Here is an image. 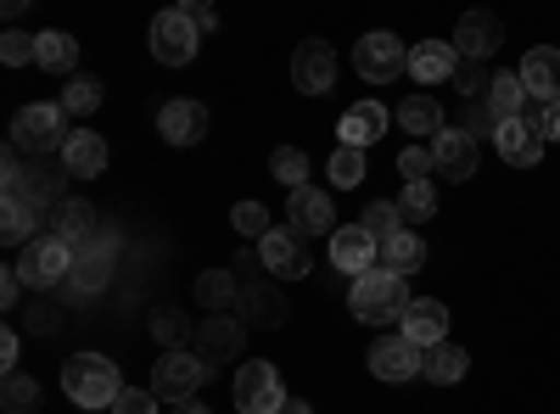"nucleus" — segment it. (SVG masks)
<instances>
[{
	"instance_id": "nucleus-1",
	"label": "nucleus",
	"mask_w": 560,
	"mask_h": 414,
	"mask_svg": "<svg viewBox=\"0 0 560 414\" xmlns=\"http://www.w3.org/2000/svg\"><path fill=\"white\" fill-rule=\"evenodd\" d=\"M353 319L359 326H393V319H404V308L415 303L409 297V286H404V274H393V269H370V274H359L353 281Z\"/></svg>"
},
{
	"instance_id": "nucleus-2",
	"label": "nucleus",
	"mask_w": 560,
	"mask_h": 414,
	"mask_svg": "<svg viewBox=\"0 0 560 414\" xmlns=\"http://www.w3.org/2000/svg\"><path fill=\"white\" fill-rule=\"evenodd\" d=\"M62 392L79 403V409H113L118 403V364L102 358V353H73L62 364Z\"/></svg>"
},
{
	"instance_id": "nucleus-3",
	"label": "nucleus",
	"mask_w": 560,
	"mask_h": 414,
	"mask_svg": "<svg viewBox=\"0 0 560 414\" xmlns=\"http://www.w3.org/2000/svg\"><path fill=\"white\" fill-rule=\"evenodd\" d=\"M68 113H62V102H34V107H23L18 118H12V152H62V141H68Z\"/></svg>"
},
{
	"instance_id": "nucleus-4",
	"label": "nucleus",
	"mask_w": 560,
	"mask_h": 414,
	"mask_svg": "<svg viewBox=\"0 0 560 414\" xmlns=\"http://www.w3.org/2000/svg\"><path fill=\"white\" fill-rule=\"evenodd\" d=\"M208 370H213V364H208L202 353L174 347V353H163V358L152 364V392H158L163 403H191L197 387L208 381Z\"/></svg>"
},
{
	"instance_id": "nucleus-5",
	"label": "nucleus",
	"mask_w": 560,
	"mask_h": 414,
	"mask_svg": "<svg viewBox=\"0 0 560 414\" xmlns=\"http://www.w3.org/2000/svg\"><path fill=\"white\" fill-rule=\"evenodd\" d=\"M353 73H359L364 84H393L398 73H409V51H404V39H398V34H387V28L364 34V39L353 45Z\"/></svg>"
},
{
	"instance_id": "nucleus-6",
	"label": "nucleus",
	"mask_w": 560,
	"mask_h": 414,
	"mask_svg": "<svg viewBox=\"0 0 560 414\" xmlns=\"http://www.w3.org/2000/svg\"><path fill=\"white\" fill-rule=\"evenodd\" d=\"M18 269H23V281H28V286L51 292V286L73 281V247H68L62 236H34V241L23 247Z\"/></svg>"
},
{
	"instance_id": "nucleus-7",
	"label": "nucleus",
	"mask_w": 560,
	"mask_h": 414,
	"mask_svg": "<svg viewBox=\"0 0 560 414\" xmlns=\"http://www.w3.org/2000/svg\"><path fill=\"white\" fill-rule=\"evenodd\" d=\"M236 409L242 414H280L287 409V387H280V370L269 358H247L236 370Z\"/></svg>"
},
{
	"instance_id": "nucleus-8",
	"label": "nucleus",
	"mask_w": 560,
	"mask_h": 414,
	"mask_svg": "<svg viewBox=\"0 0 560 414\" xmlns=\"http://www.w3.org/2000/svg\"><path fill=\"white\" fill-rule=\"evenodd\" d=\"M197 23L185 17V7H168V12H158L152 17V57L158 62H168V68H185L197 57Z\"/></svg>"
},
{
	"instance_id": "nucleus-9",
	"label": "nucleus",
	"mask_w": 560,
	"mask_h": 414,
	"mask_svg": "<svg viewBox=\"0 0 560 414\" xmlns=\"http://www.w3.org/2000/svg\"><path fill=\"white\" fill-rule=\"evenodd\" d=\"M292 84L303 90V96H325V90L337 84V51L331 39H303L292 51Z\"/></svg>"
},
{
	"instance_id": "nucleus-10",
	"label": "nucleus",
	"mask_w": 560,
	"mask_h": 414,
	"mask_svg": "<svg viewBox=\"0 0 560 414\" xmlns=\"http://www.w3.org/2000/svg\"><path fill=\"white\" fill-rule=\"evenodd\" d=\"M113 258H118V241L113 236H90L79 252H73V292L79 297H96L107 281H113Z\"/></svg>"
},
{
	"instance_id": "nucleus-11",
	"label": "nucleus",
	"mask_w": 560,
	"mask_h": 414,
	"mask_svg": "<svg viewBox=\"0 0 560 414\" xmlns=\"http://www.w3.org/2000/svg\"><path fill=\"white\" fill-rule=\"evenodd\" d=\"M493 146H499V157L510 163V168H538V157H544V129L533 123V118H504L499 129H493Z\"/></svg>"
},
{
	"instance_id": "nucleus-12",
	"label": "nucleus",
	"mask_w": 560,
	"mask_h": 414,
	"mask_svg": "<svg viewBox=\"0 0 560 414\" xmlns=\"http://www.w3.org/2000/svg\"><path fill=\"white\" fill-rule=\"evenodd\" d=\"M258 258H264V269H269V274H280V281H303V274L314 269L298 229H269V236L258 241Z\"/></svg>"
},
{
	"instance_id": "nucleus-13",
	"label": "nucleus",
	"mask_w": 560,
	"mask_h": 414,
	"mask_svg": "<svg viewBox=\"0 0 560 414\" xmlns=\"http://www.w3.org/2000/svg\"><path fill=\"white\" fill-rule=\"evenodd\" d=\"M499 45H504V23H499L493 12H465V17H459V28H454L459 62H488Z\"/></svg>"
},
{
	"instance_id": "nucleus-14",
	"label": "nucleus",
	"mask_w": 560,
	"mask_h": 414,
	"mask_svg": "<svg viewBox=\"0 0 560 414\" xmlns=\"http://www.w3.org/2000/svg\"><path fill=\"white\" fill-rule=\"evenodd\" d=\"M420 364H427V353H420L409 336H382L376 347H370V376L376 381H409V376H420Z\"/></svg>"
},
{
	"instance_id": "nucleus-15",
	"label": "nucleus",
	"mask_w": 560,
	"mask_h": 414,
	"mask_svg": "<svg viewBox=\"0 0 560 414\" xmlns=\"http://www.w3.org/2000/svg\"><path fill=\"white\" fill-rule=\"evenodd\" d=\"M443 331H448V308H443L438 297H415V303L404 308V319H398V336H409L420 353L438 347V342H448Z\"/></svg>"
},
{
	"instance_id": "nucleus-16",
	"label": "nucleus",
	"mask_w": 560,
	"mask_h": 414,
	"mask_svg": "<svg viewBox=\"0 0 560 414\" xmlns=\"http://www.w3.org/2000/svg\"><path fill=\"white\" fill-rule=\"evenodd\" d=\"M236 308H242V319H247V326H258V331H280V326H287V297H280L269 281H258V274H253V281H242V297H236Z\"/></svg>"
},
{
	"instance_id": "nucleus-17",
	"label": "nucleus",
	"mask_w": 560,
	"mask_h": 414,
	"mask_svg": "<svg viewBox=\"0 0 560 414\" xmlns=\"http://www.w3.org/2000/svg\"><path fill=\"white\" fill-rule=\"evenodd\" d=\"M158 134L168 146H197L202 134H208V107L202 102H163V113H158Z\"/></svg>"
},
{
	"instance_id": "nucleus-18",
	"label": "nucleus",
	"mask_w": 560,
	"mask_h": 414,
	"mask_svg": "<svg viewBox=\"0 0 560 414\" xmlns=\"http://www.w3.org/2000/svg\"><path fill=\"white\" fill-rule=\"evenodd\" d=\"M432 157H438V174L443 179H477V141H471V129H443L438 141H432Z\"/></svg>"
},
{
	"instance_id": "nucleus-19",
	"label": "nucleus",
	"mask_w": 560,
	"mask_h": 414,
	"mask_svg": "<svg viewBox=\"0 0 560 414\" xmlns=\"http://www.w3.org/2000/svg\"><path fill=\"white\" fill-rule=\"evenodd\" d=\"M376 258H382V241L370 236L364 224H348V229H337V236H331V263L342 274H353V281H359V274H370V263H376Z\"/></svg>"
},
{
	"instance_id": "nucleus-20",
	"label": "nucleus",
	"mask_w": 560,
	"mask_h": 414,
	"mask_svg": "<svg viewBox=\"0 0 560 414\" xmlns=\"http://www.w3.org/2000/svg\"><path fill=\"white\" fill-rule=\"evenodd\" d=\"M242 342H247V319L208 314L202 326H197V353H202L208 364H219V358H236V353H242Z\"/></svg>"
},
{
	"instance_id": "nucleus-21",
	"label": "nucleus",
	"mask_w": 560,
	"mask_h": 414,
	"mask_svg": "<svg viewBox=\"0 0 560 414\" xmlns=\"http://www.w3.org/2000/svg\"><path fill=\"white\" fill-rule=\"evenodd\" d=\"M516 73H522L527 96H533L538 107L560 102V51H555V45H533V51H527V62H522Z\"/></svg>"
},
{
	"instance_id": "nucleus-22",
	"label": "nucleus",
	"mask_w": 560,
	"mask_h": 414,
	"mask_svg": "<svg viewBox=\"0 0 560 414\" xmlns=\"http://www.w3.org/2000/svg\"><path fill=\"white\" fill-rule=\"evenodd\" d=\"M337 134H342V146H353V152L376 146L382 134H387V107H382V102H353V107L337 118Z\"/></svg>"
},
{
	"instance_id": "nucleus-23",
	"label": "nucleus",
	"mask_w": 560,
	"mask_h": 414,
	"mask_svg": "<svg viewBox=\"0 0 560 414\" xmlns=\"http://www.w3.org/2000/svg\"><path fill=\"white\" fill-rule=\"evenodd\" d=\"M409 73L420 84H448L459 73V51H454V39H420L415 51H409Z\"/></svg>"
},
{
	"instance_id": "nucleus-24",
	"label": "nucleus",
	"mask_w": 560,
	"mask_h": 414,
	"mask_svg": "<svg viewBox=\"0 0 560 414\" xmlns=\"http://www.w3.org/2000/svg\"><path fill=\"white\" fill-rule=\"evenodd\" d=\"M292 229H298V236H337V208H331V197L314 191V186L292 191Z\"/></svg>"
},
{
	"instance_id": "nucleus-25",
	"label": "nucleus",
	"mask_w": 560,
	"mask_h": 414,
	"mask_svg": "<svg viewBox=\"0 0 560 414\" xmlns=\"http://www.w3.org/2000/svg\"><path fill=\"white\" fill-rule=\"evenodd\" d=\"M62 168H68V179H96L107 168V141L90 129H73L62 141Z\"/></svg>"
},
{
	"instance_id": "nucleus-26",
	"label": "nucleus",
	"mask_w": 560,
	"mask_h": 414,
	"mask_svg": "<svg viewBox=\"0 0 560 414\" xmlns=\"http://www.w3.org/2000/svg\"><path fill=\"white\" fill-rule=\"evenodd\" d=\"M39 213H45L39 202H28L23 191H7V213H0V241H7V247H28Z\"/></svg>"
},
{
	"instance_id": "nucleus-27",
	"label": "nucleus",
	"mask_w": 560,
	"mask_h": 414,
	"mask_svg": "<svg viewBox=\"0 0 560 414\" xmlns=\"http://www.w3.org/2000/svg\"><path fill=\"white\" fill-rule=\"evenodd\" d=\"M51 224H57L51 236H62V241L79 252L90 236H96V208H90V202H73V197H62V202H57V213H51Z\"/></svg>"
},
{
	"instance_id": "nucleus-28",
	"label": "nucleus",
	"mask_w": 560,
	"mask_h": 414,
	"mask_svg": "<svg viewBox=\"0 0 560 414\" xmlns=\"http://www.w3.org/2000/svg\"><path fill=\"white\" fill-rule=\"evenodd\" d=\"M465 370H471V353H465L459 342H438V347H427V364H420V376H427L432 387H454Z\"/></svg>"
},
{
	"instance_id": "nucleus-29",
	"label": "nucleus",
	"mask_w": 560,
	"mask_h": 414,
	"mask_svg": "<svg viewBox=\"0 0 560 414\" xmlns=\"http://www.w3.org/2000/svg\"><path fill=\"white\" fill-rule=\"evenodd\" d=\"M236 297H242V281H236L230 269H202V274H197V303H202L208 314L236 308Z\"/></svg>"
},
{
	"instance_id": "nucleus-30",
	"label": "nucleus",
	"mask_w": 560,
	"mask_h": 414,
	"mask_svg": "<svg viewBox=\"0 0 560 414\" xmlns=\"http://www.w3.org/2000/svg\"><path fill=\"white\" fill-rule=\"evenodd\" d=\"M420 263H427V241H420L415 229H398V236L382 241V269H393V274H404V281H409Z\"/></svg>"
},
{
	"instance_id": "nucleus-31",
	"label": "nucleus",
	"mask_w": 560,
	"mask_h": 414,
	"mask_svg": "<svg viewBox=\"0 0 560 414\" xmlns=\"http://www.w3.org/2000/svg\"><path fill=\"white\" fill-rule=\"evenodd\" d=\"M488 107H493L499 123H504V118H527V84H522V73H493Z\"/></svg>"
},
{
	"instance_id": "nucleus-32",
	"label": "nucleus",
	"mask_w": 560,
	"mask_h": 414,
	"mask_svg": "<svg viewBox=\"0 0 560 414\" xmlns=\"http://www.w3.org/2000/svg\"><path fill=\"white\" fill-rule=\"evenodd\" d=\"M398 123H404V134H427V141H438V134L448 129V123H443V107H438L432 96H409V102L398 107Z\"/></svg>"
},
{
	"instance_id": "nucleus-33",
	"label": "nucleus",
	"mask_w": 560,
	"mask_h": 414,
	"mask_svg": "<svg viewBox=\"0 0 560 414\" xmlns=\"http://www.w3.org/2000/svg\"><path fill=\"white\" fill-rule=\"evenodd\" d=\"M39 68L45 73H73L79 68V39L62 34V28H45L39 34Z\"/></svg>"
},
{
	"instance_id": "nucleus-34",
	"label": "nucleus",
	"mask_w": 560,
	"mask_h": 414,
	"mask_svg": "<svg viewBox=\"0 0 560 414\" xmlns=\"http://www.w3.org/2000/svg\"><path fill=\"white\" fill-rule=\"evenodd\" d=\"M269 174H275L287 191H303V179H308V152H303V146H275V152H269Z\"/></svg>"
},
{
	"instance_id": "nucleus-35",
	"label": "nucleus",
	"mask_w": 560,
	"mask_h": 414,
	"mask_svg": "<svg viewBox=\"0 0 560 414\" xmlns=\"http://www.w3.org/2000/svg\"><path fill=\"white\" fill-rule=\"evenodd\" d=\"M96 107H102V79H96V73H79V79L62 90V113H68V118H90Z\"/></svg>"
},
{
	"instance_id": "nucleus-36",
	"label": "nucleus",
	"mask_w": 560,
	"mask_h": 414,
	"mask_svg": "<svg viewBox=\"0 0 560 414\" xmlns=\"http://www.w3.org/2000/svg\"><path fill=\"white\" fill-rule=\"evenodd\" d=\"M398 213H404V224L432 218V213H438V191H432V179H415V186H404V197H398Z\"/></svg>"
},
{
	"instance_id": "nucleus-37",
	"label": "nucleus",
	"mask_w": 560,
	"mask_h": 414,
	"mask_svg": "<svg viewBox=\"0 0 560 414\" xmlns=\"http://www.w3.org/2000/svg\"><path fill=\"white\" fill-rule=\"evenodd\" d=\"M0 409L7 414H39V381L7 376V387H0Z\"/></svg>"
},
{
	"instance_id": "nucleus-38",
	"label": "nucleus",
	"mask_w": 560,
	"mask_h": 414,
	"mask_svg": "<svg viewBox=\"0 0 560 414\" xmlns=\"http://www.w3.org/2000/svg\"><path fill=\"white\" fill-rule=\"evenodd\" d=\"M359 224H364L376 241H387V236H398V229H404V213H398V202H370Z\"/></svg>"
},
{
	"instance_id": "nucleus-39",
	"label": "nucleus",
	"mask_w": 560,
	"mask_h": 414,
	"mask_svg": "<svg viewBox=\"0 0 560 414\" xmlns=\"http://www.w3.org/2000/svg\"><path fill=\"white\" fill-rule=\"evenodd\" d=\"M331 186H337V191H353V186H364V152H353V146H337V157H331Z\"/></svg>"
},
{
	"instance_id": "nucleus-40",
	"label": "nucleus",
	"mask_w": 560,
	"mask_h": 414,
	"mask_svg": "<svg viewBox=\"0 0 560 414\" xmlns=\"http://www.w3.org/2000/svg\"><path fill=\"white\" fill-rule=\"evenodd\" d=\"M0 62H7V68L39 62V34H18V28H7V39H0Z\"/></svg>"
},
{
	"instance_id": "nucleus-41",
	"label": "nucleus",
	"mask_w": 560,
	"mask_h": 414,
	"mask_svg": "<svg viewBox=\"0 0 560 414\" xmlns=\"http://www.w3.org/2000/svg\"><path fill=\"white\" fill-rule=\"evenodd\" d=\"M152 336L163 342V353H174L185 336H191V326H185V314H174V308H158V314H152Z\"/></svg>"
},
{
	"instance_id": "nucleus-42",
	"label": "nucleus",
	"mask_w": 560,
	"mask_h": 414,
	"mask_svg": "<svg viewBox=\"0 0 560 414\" xmlns=\"http://www.w3.org/2000/svg\"><path fill=\"white\" fill-rule=\"evenodd\" d=\"M230 224H236L242 229V236H269V213H264V202H236V208H230Z\"/></svg>"
},
{
	"instance_id": "nucleus-43",
	"label": "nucleus",
	"mask_w": 560,
	"mask_h": 414,
	"mask_svg": "<svg viewBox=\"0 0 560 414\" xmlns=\"http://www.w3.org/2000/svg\"><path fill=\"white\" fill-rule=\"evenodd\" d=\"M158 409H163V398L152 387H124L113 403V414H158Z\"/></svg>"
},
{
	"instance_id": "nucleus-44",
	"label": "nucleus",
	"mask_w": 560,
	"mask_h": 414,
	"mask_svg": "<svg viewBox=\"0 0 560 414\" xmlns=\"http://www.w3.org/2000/svg\"><path fill=\"white\" fill-rule=\"evenodd\" d=\"M438 168V157H432V146H409L404 157H398V174L409 179V186H415V179H427Z\"/></svg>"
},
{
	"instance_id": "nucleus-45",
	"label": "nucleus",
	"mask_w": 560,
	"mask_h": 414,
	"mask_svg": "<svg viewBox=\"0 0 560 414\" xmlns=\"http://www.w3.org/2000/svg\"><path fill=\"white\" fill-rule=\"evenodd\" d=\"M454 84L465 90V102H482L493 79H482V62H459V73H454Z\"/></svg>"
},
{
	"instance_id": "nucleus-46",
	"label": "nucleus",
	"mask_w": 560,
	"mask_h": 414,
	"mask_svg": "<svg viewBox=\"0 0 560 414\" xmlns=\"http://www.w3.org/2000/svg\"><path fill=\"white\" fill-rule=\"evenodd\" d=\"M28 326H34L39 336L62 331V308H57V303H34V308H28Z\"/></svg>"
},
{
	"instance_id": "nucleus-47",
	"label": "nucleus",
	"mask_w": 560,
	"mask_h": 414,
	"mask_svg": "<svg viewBox=\"0 0 560 414\" xmlns=\"http://www.w3.org/2000/svg\"><path fill=\"white\" fill-rule=\"evenodd\" d=\"M23 269L18 263H7V269H0V308H18V297H23Z\"/></svg>"
},
{
	"instance_id": "nucleus-48",
	"label": "nucleus",
	"mask_w": 560,
	"mask_h": 414,
	"mask_svg": "<svg viewBox=\"0 0 560 414\" xmlns=\"http://www.w3.org/2000/svg\"><path fill=\"white\" fill-rule=\"evenodd\" d=\"M185 17L197 23V34H213V28H219V12H213V7H202V0H191V7H185Z\"/></svg>"
},
{
	"instance_id": "nucleus-49",
	"label": "nucleus",
	"mask_w": 560,
	"mask_h": 414,
	"mask_svg": "<svg viewBox=\"0 0 560 414\" xmlns=\"http://www.w3.org/2000/svg\"><path fill=\"white\" fill-rule=\"evenodd\" d=\"M538 129H544V141H560V102H549V107H538V118H533Z\"/></svg>"
},
{
	"instance_id": "nucleus-50",
	"label": "nucleus",
	"mask_w": 560,
	"mask_h": 414,
	"mask_svg": "<svg viewBox=\"0 0 560 414\" xmlns=\"http://www.w3.org/2000/svg\"><path fill=\"white\" fill-rule=\"evenodd\" d=\"M18 353H23V342H18V331H7L0 336V364H7V376H18Z\"/></svg>"
},
{
	"instance_id": "nucleus-51",
	"label": "nucleus",
	"mask_w": 560,
	"mask_h": 414,
	"mask_svg": "<svg viewBox=\"0 0 560 414\" xmlns=\"http://www.w3.org/2000/svg\"><path fill=\"white\" fill-rule=\"evenodd\" d=\"M280 414H314V409H308L303 398H287V409H280Z\"/></svg>"
},
{
	"instance_id": "nucleus-52",
	"label": "nucleus",
	"mask_w": 560,
	"mask_h": 414,
	"mask_svg": "<svg viewBox=\"0 0 560 414\" xmlns=\"http://www.w3.org/2000/svg\"><path fill=\"white\" fill-rule=\"evenodd\" d=\"M174 414H208L202 403H174Z\"/></svg>"
}]
</instances>
